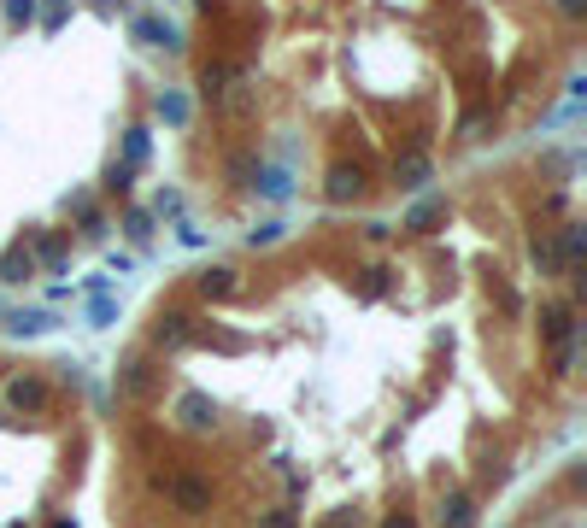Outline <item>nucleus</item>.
<instances>
[{
	"label": "nucleus",
	"mask_w": 587,
	"mask_h": 528,
	"mask_svg": "<svg viewBox=\"0 0 587 528\" xmlns=\"http://www.w3.org/2000/svg\"><path fill=\"white\" fill-rule=\"evenodd\" d=\"M200 293H206V300H236L241 276L229 270V264H211V270H200Z\"/></svg>",
	"instance_id": "obj_12"
},
{
	"label": "nucleus",
	"mask_w": 587,
	"mask_h": 528,
	"mask_svg": "<svg viewBox=\"0 0 587 528\" xmlns=\"http://www.w3.org/2000/svg\"><path fill=\"white\" fill-rule=\"evenodd\" d=\"M534 264H541L546 276L558 270V247H552V235H541V241H534Z\"/></svg>",
	"instance_id": "obj_26"
},
{
	"label": "nucleus",
	"mask_w": 587,
	"mask_h": 528,
	"mask_svg": "<svg viewBox=\"0 0 587 528\" xmlns=\"http://www.w3.org/2000/svg\"><path fill=\"white\" fill-rule=\"evenodd\" d=\"M441 218H447V200L434 194V200H418V206L406 211V223H400V229H411V235H429V229H434Z\"/></svg>",
	"instance_id": "obj_14"
},
{
	"label": "nucleus",
	"mask_w": 587,
	"mask_h": 528,
	"mask_svg": "<svg viewBox=\"0 0 587 528\" xmlns=\"http://www.w3.org/2000/svg\"><path fill=\"white\" fill-rule=\"evenodd\" d=\"M100 188H106L112 200H129V188H136V170L112 159V165H106V177H100Z\"/></svg>",
	"instance_id": "obj_19"
},
{
	"label": "nucleus",
	"mask_w": 587,
	"mask_h": 528,
	"mask_svg": "<svg viewBox=\"0 0 587 528\" xmlns=\"http://www.w3.org/2000/svg\"><path fill=\"white\" fill-rule=\"evenodd\" d=\"M177 429H188V434H211L218 429V405H211V393H200V388H188L177 400Z\"/></svg>",
	"instance_id": "obj_6"
},
{
	"label": "nucleus",
	"mask_w": 587,
	"mask_h": 528,
	"mask_svg": "<svg viewBox=\"0 0 587 528\" xmlns=\"http://www.w3.org/2000/svg\"><path fill=\"white\" fill-rule=\"evenodd\" d=\"M147 159H153V136H147V129H124V159H118V165L141 170Z\"/></svg>",
	"instance_id": "obj_16"
},
{
	"label": "nucleus",
	"mask_w": 587,
	"mask_h": 528,
	"mask_svg": "<svg viewBox=\"0 0 587 528\" xmlns=\"http://www.w3.org/2000/svg\"><path fill=\"white\" fill-rule=\"evenodd\" d=\"M252 188H259L265 200H288L294 194V170L288 165H259L252 170Z\"/></svg>",
	"instance_id": "obj_11"
},
{
	"label": "nucleus",
	"mask_w": 587,
	"mask_h": 528,
	"mask_svg": "<svg viewBox=\"0 0 587 528\" xmlns=\"http://www.w3.org/2000/svg\"><path fill=\"white\" fill-rule=\"evenodd\" d=\"M382 528H423V523L411 511H388V516H382Z\"/></svg>",
	"instance_id": "obj_32"
},
{
	"label": "nucleus",
	"mask_w": 587,
	"mask_h": 528,
	"mask_svg": "<svg viewBox=\"0 0 587 528\" xmlns=\"http://www.w3.org/2000/svg\"><path fill=\"white\" fill-rule=\"evenodd\" d=\"M129 264H136V259H129V252H106V276H124V270H129Z\"/></svg>",
	"instance_id": "obj_31"
},
{
	"label": "nucleus",
	"mask_w": 587,
	"mask_h": 528,
	"mask_svg": "<svg viewBox=\"0 0 587 528\" xmlns=\"http://www.w3.org/2000/svg\"><path fill=\"white\" fill-rule=\"evenodd\" d=\"M475 523V505H470V493H452L447 505H441V528H470Z\"/></svg>",
	"instance_id": "obj_18"
},
{
	"label": "nucleus",
	"mask_w": 587,
	"mask_h": 528,
	"mask_svg": "<svg viewBox=\"0 0 587 528\" xmlns=\"http://www.w3.org/2000/svg\"><path fill=\"white\" fill-rule=\"evenodd\" d=\"M311 528H359V516H352V511H329V516H318Z\"/></svg>",
	"instance_id": "obj_29"
},
{
	"label": "nucleus",
	"mask_w": 587,
	"mask_h": 528,
	"mask_svg": "<svg viewBox=\"0 0 587 528\" xmlns=\"http://www.w3.org/2000/svg\"><path fill=\"white\" fill-rule=\"evenodd\" d=\"M282 235H288V223H259V229L247 235V247H252V252H259V247H277Z\"/></svg>",
	"instance_id": "obj_25"
},
{
	"label": "nucleus",
	"mask_w": 587,
	"mask_h": 528,
	"mask_svg": "<svg viewBox=\"0 0 587 528\" xmlns=\"http://www.w3.org/2000/svg\"><path fill=\"white\" fill-rule=\"evenodd\" d=\"M100 6H112V0H100Z\"/></svg>",
	"instance_id": "obj_34"
},
{
	"label": "nucleus",
	"mask_w": 587,
	"mask_h": 528,
	"mask_svg": "<svg viewBox=\"0 0 587 528\" xmlns=\"http://www.w3.org/2000/svg\"><path fill=\"white\" fill-rule=\"evenodd\" d=\"M153 382H159V370H153V352H124V364H118V400H147L153 393Z\"/></svg>",
	"instance_id": "obj_3"
},
{
	"label": "nucleus",
	"mask_w": 587,
	"mask_h": 528,
	"mask_svg": "<svg viewBox=\"0 0 587 528\" xmlns=\"http://www.w3.org/2000/svg\"><path fill=\"white\" fill-rule=\"evenodd\" d=\"M159 487H165V499L177 505L182 516H206V511H211V482H206V475H188V470H177V475H165Z\"/></svg>",
	"instance_id": "obj_2"
},
{
	"label": "nucleus",
	"mask_w": 587,
	"mask_h": 528,
	"mask_svg": "<svg viewBox=\"0 0 587 528\" xmlns=\"http://www.w3.org/2000/svg\"><path fill=\"white\" fill-rule=\"evenodd\" d=\"M0 318H6V306H0Z\"/></svg>",
	"instance_id": "obj_35"
},
{
	"label": "nucleus",
	"mask_w": 587,
	"mask_h": 528,
	"mask_svg": "<svg viewBox=\"0 0 587 528\" xmlns=\"http://www.w3.org/2000/svg\"><path fill=\"white\" fill-rule=\"evenodd\" d=\"M177 241H182V247H206V229L182 218V223H177Z\"/></svg>",
	"instance_id": "obj_28"
},
{
	"label": "nucleus",
	"mask_w": 587,
	"mask_h": 528,
	"mask_svg": "<svg viewBox=\"0 0 587 528\" xmlns=\"http://www.w3.org/2000/svg\"><path fill=\"white\" fill-rule=\"evenodd\" d=\"M259 528H300V511L294 505H270V511H259Z\"/></svg>",
	"instance_id": "obj_24"
},
{
	"label": "nucleus",
	"mask_w": 587,
	"mask_h": 528,
	"mask_svg": "<svg viewBox=\"0 0 587 528\" xmlns=\"http://www.w3.org/2000/svg\"><path fill=\"white\" fill-rule=\"evenodd\" d=\"M147 218H177L182 223V194H177V188H159L153 206H147Z\"/></svg>",
	"instance_id": "obj_23"
},
{
	"label": "nucleus",
	"mask_w": 587,
	"mask_h": 528,
	"mask_svg": "<svg viewBox=\"0 0 587 528\" xmlns=\"http://www.w3.org/2000/svg\"><path fill=\"white\" fill-rule=\"evenodd\" d=\"M359 194H364V165H347V159L329 165V200H335V206H352Z\"/></svg>",
	"instance_id": "obj_9"
},
{
	"label": "nucleus",
	"mask_w": 587,
	"mask_h": 528,
	"mask_svg": "<svg viewBox=\"0 0 587 528\" xmlns=\"http://www.w3.org/2000/svg\"><path fill=\"white\" fill-rule=\"evenodd\" d=\"M124 235L129 241H153V218H147V206H129L124 211Z\"/></svg>",
	"instance_id": "obj_22"
},
{
	"label": "nucleus",
	"mask_w": 587,
	"mask_h": 528,
	"mask_svg": "<svg viewBox=\"0 0 587 528\" xmlns=\"http://www.w3.org/2000/svg\"><path fill=\"white\" fill-rule=\"evenodd\" d=\"M188 341H194V311L170 306V311H159V318H153V347L159 352H177V347H188Z\"/></svg>",
	"instance_id": "obj_5"
},
{
	"label": "nucleus",
	"mask_w": 587,
	"mask_h": 528,
	"mask_svg": "<svg viewBox=\"0 0 587 528\" xmlns=\"http://www.w3.org/2000/svg\"><path fill=\"white\" fill-rule=\"evenodd\" d=\"M0 405H6L12 417H47V411H54V382L24 370V375H12V382L0 388Z\"/></svg>",
	"instance_id": "obj_1"
},
{
	"label": "nucleus",
	"mask_w": 587,
	"mask_h": 528,
	"mask_svg": "<svg viewBox=\"0 0 587 528\" xmlns=\"http://www.w3.org/2000/svg\"><path fill=\"white\" fill-rule=\"evenodd\" d=\"M558 6H564V12H570V18H575V12H582V0H558Z\"/></svg>",
	"instance_id": "obj_33"
},
{
	"label": "nucleus",
	"mask_w": 587,
	"mask_h": 528,
	"mask_svg": "<svg viewBox=\"0 0 587 528\" xmlns=\"http://www.w3.org/2000/svg\"><path fill=\"white\" fill-rule=\"evenodd\" d=\"M47 329H59L54 311H6V334H18V341H36Z\"/></svg>",
	"instance_id": "obj_10"
},
{
	"label": "nucleus",
	"mask_w": 587,
	"mask_h": 528,
	"mask_svg": "<svg viewBox=\"0 0 587 528\" xmlns=\"http://www.w3.org/2000/svg\"><path fill=\"white\" fill-rule=\"evenodd\" d=\"M29 276H36V252H29L24 241L0 252V282H12V288H18V282H29Z\"/></svg>",
	"instance_id": "obj_13"
},
{
	"label": "nucleus",
	"mask_w": 587,
	"mask_h": 528,
	"mask_svg": "<svg viewBox=\"0 0 587 528\" xmlns=\"http://www.w3.org/2000/svg\"><path fill=\"white\" fill-rule=\"evenodd\" d=\"M29 252H36V264H47L54 276H65L70 252H65V241H59V235H36V241H29Z\"/></svg>",
	"instance_id": "obj_15"
},
{
	"label": "nucleus",
	"mask_w": 587,
	"mask_h": 528,
	"mask_svg": "<svg viewBox=\"0 0 587 528\" xmlns=\"http://www.w3.org/2000/svg\"><path fill=\"white\" fill-rule=\"evenodd\" d=\"M118 323V300L112 293H95V300H88V329H112Z\"/></svg>",
	"instance_id": "obj_20"
},
{
	"label": "nucleus",
	"mask_w": 587,
	"mask_h": 528,
	"mask_svg": "<svg viewBox=\"0 0 587 528\" xmlns=\"http://www.w3.org/2000/svg\"><path fill=\"white\" fill-rule=\"evenodd\" d=\"M153 106H159V118H165L170 129H182L188 118H194V106H188V95H177V88H165V95H159Z\"/></svg>",
	"instance_id": "obj_17"
},
{
	"label": "nucleus",
	"mask_w": 587,
	"mask_h": 528,
	"mask_svg": "<svg viewBox=\"0 0 587 528\" xmlns=\"http://www.w3.org/2000/svg\"><path fill=\"white\" fill-rule=\"evenodd\" d=\"M575 370V341H564V347H552V375H570Z\"/></svg>",
	"instance_id": "obj_27"
},
{
	"label": "nucleus",
	"mask_w": 587,
	"mask_h": 528,
	"mask_svg": "<svg viewBox=\"0 0 587 528\" xmlns=\"http://www.w3.org/2000/svg\"><path fill=\"white\" fill-rule=\"evenodd\" d=\"M429 177H434V165H429V153H423V147H406V153L393 159V188L418 194V188H429Z\"/></svg>",
	"instance_id": "obj_8"
},
{
	"label": "nucleus",
	"mask_w": 587,
	"mask_h": 528,
	"mask_svg": "<svg viewBox=\"0 0 587 528\" xmlns=\"http://www.w3.org/2000/svg\"><path fill=\"white\" fill-rule=\"evenodd\" d=\"M229 77H241V70H229V65H206V70H200V95H206V100H218Z\"/></svg>",
	"instance_id": "obj_21"
},
{
	"label": "nucleus",
	"mask_w": 587,
	"mask_h": 528,
	"mask_svg": "<svg viewBox=\"0 0 587 528\" xmlns=\"http://www.w3.org/2000/svg\"><path fill=\"white\" fill-rule=\"evenodd\" d=\"M534 329H541V347H564V341H575V306H570V300H546L541 318H534Z\"/></svg>",
	"instance_id": "obj_4"
},
{
	"label": "nucleus",
	"mask_w": 587,
	"mask_h": 528,
	"mask_svg": "<svg viewBox=\"0 0 587 528\" xmlns=\"http://www.w3.org/2000/svg\"><path fill=\"white\" fill-rule=\"evenodd\" d=\"M129 36L147 42V47H165V54H182V24H170V18H159V12H141L136 24H129Z\"/></svg>",
	"instance_id": "obj_7"
},
{
	"label": "nucleus",
	"mask_w": 587,
	"mask_h": 528,
	"mask_svg": "<svg viewBox=\"0 0 587 528\" xmlns=\"http://www.w3.org/2000/svg\"><path fill=\"white\" fill-rule=\"evenodd\" d=\"M6 18H12V24H29V18H36V0H6Z\"/></svg>",
	"instance_id": "obj_30"
}]
</instances>
